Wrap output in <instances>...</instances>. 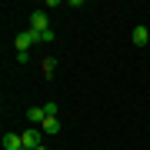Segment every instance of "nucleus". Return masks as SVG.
<instances>
[{
	"mask_svg": "<svg viewBox=\"0 0 150 150\" xmlns=\"http://www.w3.org/2000/svg\"><path fill=\"white\" fill-rule=\"evenodd\" d=\"M20 137H23V147H30V150L43 147V130H40V127H27Z\"/></svg>",
	"mask_w": 150,
	"mask_h": 150,
	"instance_id": "1",
	"label": "nucleus"
},
{
	"mask_svg": "<svg viewBox=\"0 0 150 150\" xmlns=\"http://www.w3.org/2000/svg\"><path fill=\"white\" fill-rule=\"evenodd\" d=\"M30 30H37V33L50 30V20H47V13H43V10H33V13H30Z\"/></svg>",
	"mask_w": 150,
	"mask_h": 150,
	"instance_id": "2",
	"label": "nucleus"
},
{
	"mask_svg": "<svg viewBox=\"0 0 150 150\" xmlns=\"http://www.w3.org/2000/svg\"><path fill=\"white\" fill-rule=\"evenodd\" d=\"M27 120H30V127H43L47 110H43V107H30V110H27Z\"/></svg>",
	"mask_w": 150,
	"mask_h": 150,
	"instance_id": "3",
	"label": "nucleus"
},
{
	"mask_svg": "<svg viewBox=\"0 0 150 150\" xmlns=\"http://www.w3.org/2000/svg\"><path fill=\"white\" fill-rule=\"evenodd\" d=\"M130 40H134V47H147V40H150V30H147V27H134Z\"/></svg>",
	"mask_w": 150,
	"mask_h": 150,
	"instance_id": "4",
	"label": "nucleus"
},
{
	"mask_svg": "<svg viewBox=\"0 0 150 150\" xmlns=\"http://www.w3.org/2000/svg\"><path fill=\"white\" fill-rule=\"evenodd\" d=\"M4 150H23V137L20 134H4Z\"/></svg>",
	"mask_w": 150,
	"mask_h": 150,
	"instance_id": "5",
	"label": "nucleus"
},
{
	"mask_svg": "<svg viewBox=\"0 0 150 150\" xmlns=\"http://www.w3.org/2000/svg\"><path fill=\"white\" fill-rule=\"evenodd\" d=\"M40 130H43V134H60V120H57V117H47Z\"/></svg>",
	"mask_w": 150,
	"mask_h": 150,
	"instance_id": "6",
	"label": "nucleus"
},
{
	"mask_svg": "<svg viewBox=\"0 0 150 150\" xmlns=\"http://www.w3.org/2000/svg\"><path fill=\"white\" fill-rule=\"evenodd\" d=\"M54 67H57V60H54V57L43 60V74H47V77H54Z\"/></svg>",
	"mask_w": 150,
	"mask_h": 150,
	"instance_id": "7",
	"label": "nucleus"
},
{
	"mask_svg": "<svg viewBox=\"0 0 150 150\" xmlns=\"http://www.w3.org/2000/svg\"><path fill=\"white\" fill-rule=\"evenodd\" d=\"M37 150H47V147H37Z\"/></svg>",
	"mask_w": 150,
	"mask_h": 150,
	"instance_id": "8",
	"label": "nucleus"
},
{
	"mask_svg": "<svg viewBox=\"0 0 150 150\" xmlns=\"http://www.w3.org/2000/svg\"><path fill=\"white\" fill-rule=\"evenodd\" d=\"M23 150H30V147H23Z\"/></svg>",
	"mask_w": 150,
	"mask_h": 150,
	"instance_id": "9",
	"label": "nucleus"
}]
</instances>
